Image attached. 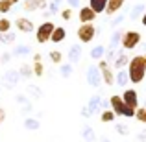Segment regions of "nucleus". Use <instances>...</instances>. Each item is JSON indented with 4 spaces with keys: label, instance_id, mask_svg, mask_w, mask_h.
I'll use <instances>...</instances> for the list:
<instances>
[{
    "label": "nucleus",
    "instance_id": "5",
    "mask_svg": "<svg viewBox=\"0 0 146 142\" xmlns=\"http://www.w3.org/2000/svg\"><path fill=\"white\" fill-rule=\"evenodd\" d=\"M98 68H100V74H102L104 83H106L107 87H113L115 85V70H113V67H111V63L106 61V59H100Z\"/></svg>",
    "mask_w": 146,
    "mask_h": 142
},
{
    "label": "nucleus",
    "instance_id": "49",
    "mask_svg": "<svg viewBox=\"0 0 146 142\" xmlns=\"http://www.w3.org/2000/svg\"><path fill=\"white\" fill-rule=\"evenodd\" d=\"M9 2H11V4H13V6H15V4H19V2H21V0H9Z\"/></svg>",
    "mask_w": 146,
    "mask_h": 142
},
{
    "label": "nucleus",
    "instance_id": "34",
    "mask_svg": "<svg viewBox=\"0 0 146 142\" xmlns=\"http://www.w3.org/2000/svg\"><path fill=\"white\" fill-rule=\"evenodd\" d=\"M11 7H13V4L9 0H0V13H9Z\"/></svg>",
    "mask_w": 146,
    "mask_h": 142
},
{
    "label": "nucleus",
    "instance_id": "13",
    "mask_svg": "<svg viewBox=\"0 0 146 142\" xmlns=\"http://www.w3.org/2000/svg\"><path fill=\"white\" fill-rule=\"evenodd\" d=\"M126 52H128V50H122V52L117 55V59L113 61V68L122 70L124 67H128V65H129V57H128V53H126Z\"/></svg>",
    "mask_w": 146,
    "mask_h": 142
},
{
    "label": "nucleus",
    "instance_id": "51",
    "mask_svg": "<svg viewBox=\"0 0 146 142\" xmlns=\"http://www.w3.org/2000/svg\"><path fill=\"white\" fill-rule=\"evenodd\" d=\"M44 2H46V0H44Z\"/></svg>",
    "mask_w": 146,
    "mask_h": 142
},
{
    "label": "nucleus",
    "instance_id": "12",
    "mask_svg": "<svg viewBox=\"0 0 146 142\" xmlns=\"http://www.w3.org/2000/svg\"><path fill=\"white\" fill-rule=\"evenodd\" d=\"M82 53H83V50H82V44H72V46H70V50H68V63L76 65L80 59H82Z\"/></svg>",
    "mask_w": 146,
    "mask_h": 142
},
{
    "label": "nucleus",
    "instance_id": "10",
    "mask_svg": "<svg viewBox=\"0 0 146 142\" xmlns=\"http://www.w3.org/2000/svg\"><path fill=\"white\" fill-rule=\"evenodd\" d=\"M124 105H126V103H124V100H122V96L113 94L109 98V107L115 111L117 116H122V114H124Z\"/></svg>",
    "mask_w": 146,
    "mask_h": 142
},
{
    "label": "nucleus",
    "instance_id": "8",
    "mask_svg": "<svg viewBox=\"0 0 146 142\" xmlns=\"http://www.w3.org/2000/svg\"><path fill=\"white\" fill-rule=\"evenodd\" d=\"M96 17H98V15L91 9V6H83V7H80V11H78V18H80V22H82V24L94 22V20H96Z\"/></svg>",
    "mask_w": 146,
    "mask_h": 142
},
{
    "label": "nucleus",
    "instance_id": "37",
    "mask_svg": "<svg viewBox=\"0 0 146 142\" xmlns=\"http://www.w3.org/2000/svg\"><path fill=\"white\" fill-rule=\"evenodd\" d=\"M135 111L137 109H133V107L124 105V114H122V116H124V118H135Z\"/></svg>",
    "mask_w": 146,
    "mask_h": 142
},
{
    "label": "nucleus",
    "instance_id": "20",
    "mask_svg": "<svg viewBox=\"0 0 146 142\" xmlns=\"http://www.w3.org/2000/svg\"><path fill=\"white\" fill-rule=\"evenodd\" d=\"M89 6L96 15H102V13H106L107 0H89Z\"/></svg>",
    "mask_w": 146,
    "mask_h": 142
},
{
    "label": "nucleus",
    "instance_id": "35",
    "mask_svg": "<svg viewBox=\"0 0 146 142\" xmlns=\"http://www.w3.org/2000/svg\"><path fill=\"white\" fill-rule=\"evenodd\" d=\"M15 41V33L7 32V33H0V43H13Z\"/></svg>",
    "mask_w": 146,
    "mask_h": 142
},
{
    "label": "nucleus",
    "instance_id": "18",
    "mask_svg": "<svg viewBox=\"0 0 146 142\" xmlns=\"http://www.w3.org/2000/svg\"><path fill=\"white\" fill-rule=\"evenodd\" d=\"M82 139L85 140V142H98L96 133H94V129L91 127L89 124H85V125L82 127Z\"/></svg>",
    "mask_w": 146,
    "mask_h": 142
},
{
    "label": "nucleus",
    "instance_id": "29",
    "mask_svg": "<svg viewBox=\"0 0 146 142\" xmlns=\"http://www.w3.org/2000/svg\"><path fill=\"white\" fill-rule=\"evenodd\" d=\"M33 76H37V78H41V76L44 74V65L43 61H33Z\"/></svg>",
    "mask_w": 146,
    "mask_h": 142
},
{
    "label": "nucleus",
    "instance_id": "22",
    "mask_svg": "<svg viewBox=\"0 0 146 142\" xmlns=\"http://www.w3.org/2000/svg\"><path fill=\"white\" fill-rule=\"evenodd\" d=\"M115 118H117V114H115V111L111 109H104L102 114H100V120L104 122V124H109V122H115Z\"/></svg>",
    "mask_w": 146,
    "mask_h": 142
},
{
    "label": "nucleus",
    "instance_id": "42",
    "mask_svg": "<svg viewBox=\"0 0 146 142\" xmlns=\"http://www.w3.org/2000/svg\"><path fill=\"white\" fill-rule=\"evenodd\" d=\"M80 113H82V116L83 118H91V116H93V113H91V111H89V107H82V111H80Z\"/></svg>",
    "mask_w": 146,
    "mask_h": 142
},
{
    "label": "nucleus",
    "instance_id": "21",
    "mask_svg": "<svg viewBox=\"0 0 146 142\" xmlns=\"http://www.w3.org/2000/svg\"><path fill=\"white\" fill-rule=\"evenodd\" d=\"M26 96H28V98H33V100H41L43 98V90H41V87L30 83V85L26 87Z\"/></svg>",
    "mask_w": 146,
    "mask_h": 142
},
{
    "label": "nucleus",
    "instance_id": "47",
    "mask_svg": "<svg viewBox=\"0 0 146 142\" xmlns=\"http://www.w3.org/2000/svg\"><path fill=\"white\" fill-rule=\"evenodd\" d=\"M98 142H113L111 139H107V137H100V140Z\"/></svg>",
    "mask_w": 146,
    "mask_h": 142
},
{
    "label": "nucleus",
    "instance_id": "46",
    "mask_svg": "<svg viewBox=\"0 0 146 142\" xmlns=\"http://www.w3.org/2000/svg\"><path fill=\"white\" fill-rule=\"evenodd\" d=\"M141 22H143V26H144V28H146V11H144V13H143V17H141Z\"/></svg>",
    "mask_w": 146,
    "mask_h": 142
},
{
    "label": "nucleus",
    "instance_id": "48",
    "mask_svg": "<svg viewBox=\"0 0 146 142\" xmlns=\"http://www.w3.org/2000/svg\"><path fill=\"white\" fill-rule=\"evenodd\" d=\"M43 59V55H41V53H35V55H33V61H41Z\"/></svg>",
    "mask_w": 146,
    "mask_h": 142
},
{
    "label": "nucleus",
    "instance_id": "31",
    "mask_svg": "<svg viewBox=\"0 0 146 142\" xmlns=\"http://www.w3.org/2000/svg\"><path fill=\"white\" fill-rule=\"evenodd\" d=\"M48 55H50V61H52V63H56V65H59L61 61H63V53H61L59 50H52Z\"/></svg>",
    "mask_w": 146,
    "mask_h": 142
},
{
    "label": "nucleus",
    "instance_id": "26",
    "mask_svg": "<svg viewBox=\"0 0 146 142\" xmlns=\"http://www.w3.org/2000/svg\"><path fill=\"white\" fill-rule=\"evenodd\" d=\"M30 52H32V48H30V46H26V44H17V46L13 48V52H11V55L22 57V55H28Z\"/></svg>",
    "mask_w": 146,
    "mask_h": 142
},
{
    "label": "nucleus",
    "instance_id": "44",
    "mask_svg": "<svg viewBox=\"0 0 146 142\" xmlns=\"http://www.w3.org/2000/svg\"><path fill=\"white\" fill-rule=\"evenodd\" d=\"M4 120H6V111H4V107L0 105V124H4Z\"/></svg>",
    "mask_w": 146,
    "mask_h": 142
},
{
    "label": "nucleus",
    "instance_id": "45",
    "mask_svg": "<svg viewBox=\"0 0 146 142\" xmlns=\"http://www.w3.org/2000/svg\"><path fill=\"white\" fill-rule=\"evenodd\" d=\"M68 4H70V7H74V6H78V4H80V0H68Z\"/></svg>",
    "mask_w": 146,
    "mask_h": 142
},
{
    "label": "nucleus",
    "instance_id": "33",
    "mask_svg": "<svg viewBox=\"0 0 146 142\" xmlns=\"http://www.w3.org/2000/svg\"><path fill=\"white\" fill-rule=\"evenodd\" d=\"M120 39H122V32H120V30H117V32L111 35V48L118 46V44H120Z\"/></svg>",
    "mask_w": 146,
    "mask_h": 142
},
{
    "label": "nucleus",
    "instance_id": "43",
    "mask_svg": "<svg viewBox=\"0 0 146 142\" xmlns=\"http://www.w3.org/2000/svg\"><path fill=\"white\" fill-rule=\"evenodd\" d=\"M137 140H139V142H146V131H141L139 135H137Z\"/></svg>",
    "mask_w": 146,
    "mask_h": 142
},
{
    "label": "nucleus",
    "instance_id": "25",
    "mask_svg": "<svg viewBox=\"0 0 146 142\" xmlns=\"http://www.w3.org/2000/svg\"><path fill=\"white\" fill-rule=\"evenodd\" d=\"M19 74H21V79H30L33 76V67L32 65H21V68H19Z\"/></svg>",
    "mask_w": 146,
    "mask_h": 142
},
{
    "label": "nucleus",
    "instance_id": "28",
    "mask_svg": "<svg viewBox=\"0 0 146 142\" xmlns=\"http://www.w3.org/2000/svg\"><path fill=\"white\" fill-rule=\"evenodd\" d=\"M104 55H106V48H104L102 44H98V46H94L93 50H91V57H93V59H96V61L104 59Z\"/></svg>",
    "mask_w": 146,
    "mask_h": 142
},
{
    "label": "nucleus",
    "instance_id": "1",
    "mask_svg": "<svg viewBox=\"0 0 146 142\" xmlns=\"http://www.w3.org/2000/svg\"><path fill=\"white\" fill-rule=\"evenodd\" d=\"M128 74H129V81L133 85H139V83L144 81V76H146V57L144 55H135L129 59Z\"/></svg>",
    "mask_w": 146,
    "mask_h": 142
},
{
    "label": "nucleus",
    "instance_id": "2",
    "mask_svg": "<svg viewBox=\"0 0 146 142\" xmlns=\"http://www.w3.org/2000/svg\"><path fill=\"white\" fill-rule=\"evenodd\" d=\"M143 41V35L135 30H128V32H122V39H120V46L122 50H133L137 48Z\"/></svg>",
    "mask_w": 146,
    "mask_h": 142
},
{
    "label": "nucleus",
    "instance_id": "7",
    "mask_svg": "<svg viewBox=\"0 0 146 142\" xmlns=\"http://www.w3.org/2000/svg\"><path fill=\"white\" fill-rule=\"evenodd\" d=\"M19 81H21V74H19V70H7V72H4V76H2L4 89L13 90L15 87L19 85Z\"/></svg>",
    "mask_w": 146,
    "mask_h": 142
},
{
    "label": "nucleus",
    "instance_id": "32",
    "mask_svg": "<svg viewBox=\"0 0 146 142\" xmlns=\"http://www.w3.org/2000/svg\"><path fill=\"white\" fill-rule=\"evenodd\" d=\"M135 118H137V122H141V124H146V107H137Z\"/></svg>",
    "mask_w": 146,
    "mask_h": 142
},
{
    "label": "nucleus",
    "instance_id": "27",
    "mask_svg": "<svg viewBox=\"0 0 146 142\" xmlns=\"http://www.w3.org/2000/svg\"><path fill=\"white\" fill-rule=\"evenodd\" d=\"M115 131H117L120 137H126V135L131 133V129H129V125L124 124V122H117V124H115Z\"/></svg>",
    "mask_w": 146,
    "mask_h": 142
},
{
    "label": "nucleus",
    "instance_id": "4",
    "mask_svg": "<svg viewBox=\"0 0 146 142\" xmlns=\"http://www.w3.org/2000/svg\"><path fill=\"white\" fill-rule=\"evenodd\" d=\"M54 28H56V24H54V22H50V20L43 22V24H41L39 28L35 30V39H37V43H39V44L48 43V41H50V37H52Z\"/></svg>",
    "mask_w": 146,
    "mask_h": 142
},
{
    "label": "nucleus",
    "instance_id": "30",
    "mask_svg": "<svg viewBox=\"0 0 146 142\" xmlns=\"http://www.w3.org/2000/svg\"><path fill=\"white\" fill-rule=\"evenodd\" d=\"M7 32H11V20L2 17L0 18V33H7Z\"/></svg>",
    "mask_w": 146,
    "mask_h": 142
},
{
    "label": "nucleus",
    "instance_id": "11",
    "mask_svg": "<svg viewBox=\"0 0 146 142\" xmlns=\"http://www.w3.org/2000/svg\"><path fill=\"white\" fill-rule=\"evenodd\" d=\"M15 26H17V30L22 32V33H32L33 30H35L33 22L30 20V18H26V17H19L17 20H15Z\"/></svg>",
    "mask_w": 146,
    "mask_h": 142
},
{
    "label": "nucleus",
    "instance_id": "14",
    "mask_svg": "<svg viewBox=\"0 0 146 142\" xmlns=\"http://www.w3.org/2000/svg\"><path fill=\"white\" fill-rule=\"evenodd\" d=\"M102 102H104L102 96H100V94H94V96H91V98H89V102H87V107H89V111H91L93 114H96L98 111L102 109Z\"/></svg>",
    "mask_w": 146,
    "mask_h": 142
},
{
    "label": "nucleus",
    "instance_id": "40",
    "mask_svg": "<svg viewBox=\"0 0 146 142\" xmlns=\"http://www.w3.org/2000/svg\"><path fill=\"white\" fill-rule=\"evenodd\" d=\"M32 111H33V105H32V102H30V103H26V105H22V107H21V113H22V114H30V113H32Z\"/></svg>",
    "mask_w": 146,
    "mask_h": 142
},
{
    "label": "nucleus",
    "instance_id": "3",
    "mask_svg": "<svg viewBox=\"0 0 146 142\" xmlns=\"http://www.w3.org/2000/svg\"><path fill=\"white\" fill-rule=\"evenodd\" d=\"M76 35H78V41L83 44H89L91 41L94 39V35H96V28H94L93 22H87V24H80L78 32H76Z\"/></svg>",
    "mask_w": 146,
    "mask_h": 142
},
{
    "label": "nucleus",
    "instance_id": "38",
    "mask_svg": "<svg viewBox=\"0 0 146 142\" xmlns=\"http://www.w3.org/2000/svg\"><path fill=\"white\" fill-rule=\"evenodd\" d=\"M72 15H74L72 13V7H65V9L61 11V18H63V20H70Z\"/></svg>",
    "mask_w": 146,
    "mask_h": 142
},
{
    "label": "nucleus",
    "instance_id": "23",
    "mask_svg": "<svg viewBox=\"0 0 146 142\" xmlns=\"http://www.w3.org/2000/svg\"><path fill=\"white\" fill-rule=\"evenodd\" d=\"M39 7H44V0H26L24 2V9L26 11H35Z\"/></svg>",
    "mask_w": 146,
    "mask_h": 142
},
{
    "label": "nucleus",
    "instance_id": "24",
    "mask_svg": "<svg viewBox=\"0 0 146 142\" xmlns=\"http://www.w3.org/2000/svg\"><path fill=\"white\" fill-rule=\"evenodd\" d=\"M72 72H74V65H72V63H63V65H61L59 74H61L63 79H68L72 76Z\"/></svg>",
    "mask_w": 146,
    "mask_h": 142
},
{
    "label": "nucleus",
    "instance_id": "17",
    "mask_svg": "<svg viewBox=\"0 0 146 142\" xmlns=\"http://www.w3.org/2000/svg\"><path fill=\"white\" fill-rule=\"evenodd\" d=\"M115 83H117L118 87H122V89H124V87H128V83H129L128 70H124V68H122V70H118L117 74H115Z\"/></svg>",
    "mask_w": 146,
    "mask_h": 142
},
{
    "label": "nucleus",
    "instance_id": "39",
    "mask_svg": "<svg viewBox=\"0 0 146 142\" xmlns=\"http://www.w3.org/2000/svg\"><path fill=\"white\" fill-rule=\"evenodd\" d=\"M11 57H13V55H11V53H9V52H4V53H2V55H0V63H2V65H6V63H9V61H11Z\"/></svg>",
    "mask_w": 146,
    "mask_h": 142
},
{
    "label": "nucleus",
    "instance_id": "50",
    "mask_svg": "<svg viewBox=\"0 0 146 142\" xmlns=\"http://www.w3.org/2000/svg\"><path fill=\"white\" fill-rule=\"evenodd\" d=\"M144 57H146V53H144Z\"/></svg>",
    "mask_w": 146,
    "mask_h": 142
},
{
    "label": "nucleus",
    "instance_id": "19",
    "mask_svg": "<svg viewBox=\"0 0 146 142\" xmlns=\"http://www.w3.org/2000/svg\"><path fill=\"white\" fill-rule=\"evenodd\" d=\"M22 125H24L26 131H37V129L41 127V122H39V118L26 116V118H24V122H22Z\"/></svg>",
    "mask_w": 146,
    "mask_h": 142
},
{
    "label": "nucleus",
    "instance_id": "36",
    "mask_svg": "<svg viewBox=\"0 0 146 142\" xmlns=\"http://www.w3.org/2000/svg\"><path fill=\"white\" fill-rule=\"evenodd\" d=\"M15 102L22 107V105H26V103H30V98L26 94H17V96H15Z\"/></svg>",
    "mask_w": 146,
    "mask_h": 142
},
{
    "label": "nucleus",
    "instance_id": "6",
    "mask_svg": "<svg viewBox=\"0 0 146 142\" xmlns=\"http://www.w3.org/2000/svg\"><path fill=\"white\" fill-rule=\"evenodd\" d=\"M85 81H87V85H91L93 89H98V87L104 83L98 65H89V68H87V74H85Z\"/></svg>",
    "mask_w": 146,
    "mask_h": 142
},
{
    "label": "nucleus",
    "instance_id": "15",
    "mask_svg": "<svg viewBox=\"0 0 146 142\" xmlns=\"http://www.w3.org/2000/svg\"><path fill=\"white\" fill-rule=\"evenodd\" d=\"M65 37H67V30H65L63 26H56V28H54V32H52L50 41H52L54 44H57V43H63Z\"/></svg>",
    "mask_w": 146,
    "mask_h": 142
},
{
    "label": "nucleus",
    "instance_id": "16",
    "mask_svg": "<svg viewBox=\"0 0 146 142\" xmlns=\"http://www.w3.org/2000/svg\"><path fill=\"white\" fill-rule=\"evenodd\" d=\"M122 6H124V0H107V7H106V15H115L117 11L122 9Z\"/></svg>",
    "mask_w": 146,
    "mask_h": 142
},
{
    "label": "nucleus",
    "instance_id": "41",
    "mask_svg": "<svg viewBox=\"0 0 146 142\" xmlns=\"http://www.w3.org/2000/svg\"><path fill=\"white\" fill-rule=\"evenodd\" d=\"M143 11H144V7H143V6H137L135 9H133V13H131V18H137L139 15H143Z\"/></svg>",
    "mask_w": 146,
    "mask_h": 142
},
{
    "label": "nucleus",
    "instance_id": "9",
    "mask_svg": "<svg viewBox=\"0 0 146 142\" xmlns=\"http://www.w3.org/2000/svg\"><path fill=\"white\" fill-rule=\"evenodd\" d=\"M122 100H124L126 105L133 107V109L139 107V94H137L135 89H126L124 92H122Z\"/></svg>",
    "mask_w": 146,
    "mask_h": 142
}]
</instances>
